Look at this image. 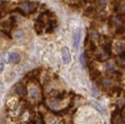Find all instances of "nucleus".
Masks as SVG:
<instances>
[{"instance_id":"11","label":"nucleus","mask_w":125,"mask_h":124,"mask_svg":"<svg viewBox=\"0 0 125 124\" xmlns=\"http://www.w3.org/2000/svg\"><path fill=\"white\" fill-rule=\"evenodd\" d=\"M91 104H93L94 107H95V108H96V109H98V110L101 113V114H104V112H105V109H104L103 107H100V105L98 104V103H95V101H91Z\"/></svg>"},{"instance_id":"15","label":"nucleus","mask_w":125,"mask_h":124,"mask_svg":"<svg viewBox=\"0 0 125 124\" xmlns=\"http://www.w3.org/2000/svg\"><path fill=\"white\" fill-rule=\"evenodd\" d=\"M80 63H81L83 67H86V64H85V54H81L80 55Z\"/></svg>"},{"instance_id":"7","label":"nucleus","mask_w":125,"mask_h":124,"mask_svg":"<svg viewBox=\"0 0 125 124\" xmlns=\"http://www.w3.org/2000/svg\"><path fill=\"white\" fill-rule=\"evenodd\" d=\"M14 91L18 95H24V93H25L26 90H25V87H24L23 84H16V85L14 87Z\"/></svg>"},{"instance_id":"4","label":"nucleus","mask_w":125,"mask_h":124,"mask_svg":"<svg viewBox=\"0 0 125 124\" xmlns=\"http://www.w3.org/2000/svg\"><path fill=\"white\" fill-rule=\"evenodd\" d=\"M80 36H81V30L78 29L76 32L74 33V35H73V46H74V49H78V48H79Z\"/></svg>"},{"instance_id":"13","label":"nucleus","mask_w":125,"mask_h":124,"mask_svg":"<svg viewBox=\"0 0 125 124\" xmlns=\"http://www.w3.org/2000/svg\"><path fill=\"white\" fill-rule=\"evenodd\" d=\"M113 24L116 25V26H119V25H121L123 23H121V20H120L119 18H113Z\"/></svg>"},{"instance_id":"17","label":"nucleus","mask_w":125,"mask_h":124,"mask_svg":"<svg viewBox=\"0 0 125 124\" xmlns=\"http://www.w3.org/2000/svg\"><path fill=\"white\" fill-rule=\"evenodd\" d=\"M3 69H4V63H3V60H0V73L3 71Z\"/></svg>"},{"instance_id":"18","label":"nucleus","mask_w":125,"mask_h":124,"mask_svg":"<svg viewBox=\"0 0 125 124\" xmlns=\"http://www.w3.org/2000/svg\"><path fill=\"white\" fill-rule=\"evenodd\" d=\"M100 1V4H103V5H105L106 3H108V0H99Z\"/></svg>"},{"instance_id":"8","label":"nucleus","mask_w":125,"mask_h":124,"mask_svg":"<svg viewBox=\"0 0 125 124\" xmlns=\"http://www.w3.org/2000/svg\"><path fill=\"white\" fill-rule=\"evenodd\" d=\"M115 50H116V53H118L119 55L124 54V44H123V43H116V45H115Z\"/></svg>"},{"instance_id":"5","label":"nucleus","mask_w":125,"mask_h":124,"mask_svg":"<svg viewBox=\"0 0 125 124\" xmlns=\"http://www.w3.org/2000/svg\"><path fill=\"white\" fill-rule=\"evenodd\" d=\"M20 59H21V56H20V54L18 51H11L9 54V63H11V64H18L20 61Z\"/></svg>"},{"instance_id":"2","label":"nucleus","mask_w":125,"mask_h":124,"mask_svg":"<svg viewBox=\"0 0 125 124\" xmlns=\"http://www.w3.org/2000/svg\"><path fill=\"white\" fill-rule=\"evenodd\" d=\"M40 98V90L36 87H30L29 88V99L30 100H38Z\"/></svg>"},{"instance_id":"16","label":"nucleus","mask_w":125,"mask_h":124,"mask_svg":"<svg viewBox=\"0 0 125 124\" xmlns=\"http://www.w3.org/2000/svg\"><path fill=\"white\" fill-rule=\"evenodd\" d=\"M118 63H119V65H124V54H121L120 55V58H119V60H118Z\"/></svg>"},{"instance_id":"14","label":"nucleus","mask_w":125,"mask_h":124,"mask_svg":"<svg viewBox=\"0 0 125 124\" xmlns=\"http://www.w3.org/2000/svg\"><path fill=\"white\" fill-rule=\"evenodd\" d=\"M103 80V85L104 87H111V81L109 79H101Z\"/></svg>"},{"instance_id":"9","label":"nucleus","mask_w":125,"mask_h":124,"mask_svg":"<svg viewBox=\"0 0 125 124\" xmlns=\"http://www.w3.org/2000/svg\"><path fill=\"white\" fill-rule=\"evenodd\" d=\"M105 68H106V70L109 71V73H114V71H115V67H114L113 63H106Z\"/></svg>"},{"instance_id":"12","label":"nucleus","mask_w":125,"mask_h":124,"mask_svg":"<svg viewBox=\"0 0 125 124\" xmlns=\"http://www.w3.org/2000/svg\"><path fill=\"white\" fill-rule=\"evenodd\" d=\"M35 77H38V70H33V71H30V73L28 74L26 79H34Z\"/></svg>"},{"instance_id":"6","label":"nucleus","mask_w":125,"mask_h":124,"mask_svg":"<svg viewBox=\"0 0 125 124\" xmlns=\"http://www.w3.org/2000/svg\"><path fill=\"white\" fill-rule=\"evenodd\" d=\"M111 122L113 124H124V118H123V114L119 112L116 113H114V115L111 118Z\"/></svg>"},{"instance_id":"19","label":"nucleus","mask_w":125,"mask_h":124,"mask_svg":"<svg viewBox=\"0 0 125 124\" xmlns=\"http://www.w3.org/2000/svg\"><path fill=\"white\" fill-rule=\"evenodd\" d=\"M36 124H43V120H41V117L39 115V120L36 122Z\"/></svg>"},{"instance_id":"10","label":"nucleus","mask_w":125,"mask_h":124,"mask_svg":"<svg viewBox=\"0 0 125 124\" xmlns=\"http://www.w3.org/2000/svg\"><path fill=\"white\" fill-rule=\"evenodd\" d=\"M15 39H18V40H23L24 39V33L21 32V30H16V33H15Z\"/></svg>"},{"instance_id":"3","label":"nucleus","mask_w":125,"mask_h":124,"mask_svg":"<svg viewBox=\"0 0 125 124\" xmlns=\"http://www.w3.org/2000/svg\"><path fill=\"white\" fill-rule=\"evenodd\" d=\"M61 58H62V63H65V64H69L71 61V54L68 48L61 49Z\"/></svg>"},{"instance_id":"1","label":"nucleus","mask_w":125,"mask_h":124,"mask_svg":"<svg viewBox=\"0 0 125 124\" xmlns=\"http://www.w3.org/2000/svg\"><path fill=\"white\" fill-rule=\"evenodd\" d=\"M36 4L35 3H30V1H26V3H23V4H20L19 5V9L20 10H23V11L24 13H33L34 11V10L36 9Z\"/></svg>"}]
</instances>
